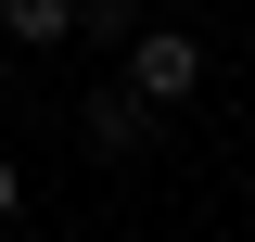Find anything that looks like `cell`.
Masks as SVG:
<instances>
[{"instance_id": "6da1fadb", "label": "cell", "mask_w": 255, "mask_h": 242, "mask_svg": "<svg viewBox=\"0 0 255 242\" xmlns=\"http://www.w3.org/2000/svg\"><path fill=\"white\" fill-rule=\"evenodd\" d=\"M191 90H204V38H191V26H140V38H128V102L166 115V102H191Z\"/></svg>"}, {"instance_id": "7a4b0ae2", "label": "cell", "mask_w": 255, "mask_h": 242, "mask_svg": "<svg viewBox=\"0 0 255 242\" xmlns=\"http://www.w3.org/2000/svg\"><path fill=\"white\" fill-rule=\"evenodd\" d=\"M153 140V102H128V90H90V153H140Z\"/></svg>"}, {"instance_id": "3957f363", "label": "cell", "mask_w": 255, "mask_h": 242, "mask_svg": "<svg viewBox=\"0 0 255 242\" xmlns=\"http://www.w3.org/2000/svg\"><path fill=\"white\" fill-rule=\"evenodd\" d=\"M0 26L26 38V51H38V38H77V0H0Z\"/></svg>"}, {"instance_id": "277c9868", "label": "cell", "mask_w": 255, "mask_h": 242, "mask_svg": "<svg viewBox=\"0 0 255 242\" xmlns=\"http://www.w3.org/2000/svg\"><path fill=\"white\" fill-rule=\"evenodd\" d=\"M77 26H102V38H128V0H77Z\"/></svg>"}, {"instance_id": "5b68a950", "label": "cell", "mask_w": 255, "mask_h": 242, "mask_svg": "<svg viewBox=\"0 0 255 242\" xmlns=\"http://www.w3.org/2000/svg\"><path fill=\"white\" fill-rule=\"evenodd\" d=\"M13 204H26V166H13V153H0V217H13Z\"/></svg>"}]
</instances>
